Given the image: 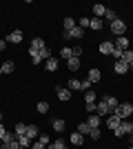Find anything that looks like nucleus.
<instances>
[{
	"label": "nucleus",
	"mask_w": 133,
	"mask_h": 149,
	"mask_svg": "<svg viewBox=\"0 0 133 149\" xmlns=\"http://www.w3.org/2000/svg\"><path fill=\"white\" fill-rule=\"evenodd\" d=\"M131 113H133V105L131 102H122V105H118L113 111H111V116H118L120 120H127Z\"/></svg>",
	"instance_id": "obj_1"
},
{
	"label": "nucleus",
	"mask_w": 133,
	"mask_h": 149,
	"mask_svg": "<svg viewBox=\"0 0 133 149\" xmlns=\"http://www.w3.org/2000/svg\"><path fill=\"white\" fill-rule=\"evenodd\" d=\"M113 134H115L118 138H120V136H127V134L131 136V134H133V123H129V120H122V123H120V127H118V129H115Z\"/></svg>",
	"instance_id": "obj_2"
},
{
	"label": "nucleus",
	"mask_w": 133,
	"mask_h": 149,
	"mask_svg": "<svg viewBox=\"0 0 133 149\" xmlns=\"http://www.w3.org/2000/svg\"><path fill=\"white\" fill-rule=\"evenodd\" d=\"M124 31H127V25H124V22H122L120 18L118 20H113V22H111V33H113V36H124Z\"/></svg>",
	"instance_id": "obj_3"
},
{
	"label": "nucleus",
	"mask_w": 133,
	"mask_h": 149,
	"mask_svg": "<svg viewBox=\"0 0 133 149\" xmlns=\"http://www.w3.org/2000/svg\"><path fill=\"white\" fill-rule=\"evenodd\" d=\"M64 38H67V40H80V38H82V27L76 25L71 31H64Z\"/></svg>",
	"instance_id": "obj_4"
},
{
	"label": "nucleus",
	"mask_w": 133,
	"mask_h": 149,
	"mask_svg": "<svg viewBox=\"0 0 133 149\" xmlns=\"http://www.w3.org/2000/svg\"><path fill=\"white\" fill-rule=\"evenodd\" d=\"M113 47H115L118 51H122V54H124V51L129 49V38H127V36H120V38L113 42Z\"/></svg>",
	"instance_id": "obj_5"
},
{
	"label": "nucleus",
	"mask_w": 133,
	"mask_h": 149,
	"mask_svg": "<svg viewBox=\"0 0 133 149\" xmlns=\"http://www.w3.org/2000/svg\"><path fill=\"white\" fill-rule=\"evenodd\" d=\"M113 69H115V74H127L129 69H131V65H127L124 60H115V65H113Z\"/></svg>",
	"instance_id": "obj_6"
},
{
	"label": "nucleus",
	"mask_w": 133,
	"mask_h": 149,
	"mask_svg": "<svg viewBox=\"0 0 133 149\" xmlns=\"http://www.w3.org/2000/svg\"><path fill=\"white\" fill-rule=\"evenodd\" d=\"M7 42H13V45H18V42H22V31H20V29L11 31V33H9V36H7Z\"/></svg>",
	"instance_id": "obj_7"
},
{
	"label": "nucleus",
	"mask_w": 133,
	"mask_h": 149,
	"mask_svg": "<svg viewBox=\"0 0 133 149\" xmlns=\"http://www.w3.org/2000/svg\"><path fill=\"white\" fill-rule=\"evenodd\" d=\"M25 136L29 138V140H33L36 136H40V129H38V125H27V131H25Z\"/></svg>",
	"instance_id": "obj_8"
},
{
	"label": "nucleus",
	"mask_w": 133,
	"mask_h": 149,
	"mask_svg": "<svg viewBox=\"0 0 133 149\" xmlns=\"http://www.w3.org/2000/svg\"><path fill=\"white\" fill-rule=\"evenodd\" d=\"M95 111H98V116H104V113H111V107L107 105V102H104V100H100V102H98V105H95Z\"/></svg>",
	"instance_id": "obj_9"
},
{
	"label": "nucleus",
	"mask_w": 133,
	"mask_h": 149,
	"mask_svg": "<svg viewBox=\"0 0 133 149\" xmlns=\"http://www.w3.org/2000/svg\"><path fill=\"white\" fill-rule=\"evenodd\" d=\"M87 125L91 127V129H100V116H98V113H91V116L87 118Z\"/></svg>",
	"instance_id": "obj_10"
},
{
	"label": "nucleus",
	"mask_w": 133,
	"mask_h": 149,
	"mask_svg": "<svg viewBox=\"0 0 133 149\" xmlns=\"http://www.w3.org/2000/svg\"><path fill=\"white\" fill-rule=\"evenodd\" d=\"M47 47V42H44L42 38H33L31 40V51H40V49H44Z\"/></svg>",
	"instance_id": "obj_11"
},
{
	"label": "nucleus",
	"mask_w": 133,
	"mask_h": 149,
	"mask_svg": "<svg viewBox=\"0 0 133 149\" xmlns=\"http://www.w3.org/2000/svg\"><path fill=\"white\" fill-rule=\"evenodd\" d=\"M100 54H113V42H107V40H102L100 42Z\"/></svg>",
	"instance_id": "obj_12"
},
{
	"label": "nucleus",
	"mask_w": 133,
	"mask_h": 149,
	"mask_svg": "<svg viewBox=\"0 0 133 149\" xmlns=\"http://www.w3.org/2000/svg\"><path fill=\"white\" fill-rule=\"evenodd\" d=\"M120 123H122V120L120 118H118V116H109V120H107V127H109V129H118V127H120Z\"/></svg>",
	"instance_id": "obj_13"
},
{
	"label": "nucleus",
	"mask_w": 133,
	"mask_h": 149,
	"mask_svg": "<svg viewBox=\"0 0 133 149\" xmlns=\"http://www.w3.org/2000/svg\"><path fill=\"white\" fill-rule=\"evenodd\" d=\"M67 67H69V71H78V69H80V58H69V60H67Z\"/></svg>",
	"instance_id": "obj_14"
},
{
	"label": "nucleus",
	"mask_w": 133,
	"mask_h": 149,
	"mask_svg": "<svg viewBox=\"0 0 133 149\" xmlns=\"http://www.w3.org/2000/svg\"><path fill=\"white\" fill-rule=\"evenodd\" d=\"M64 129H67V123H64L62 118H53V131L60 134V131H64Z\"/></svg>",
	"instance_id": "obj_15"
},
{
	"label": "nucleus",
	"mask_w": 133,
	"mask_h": 149,
	"mask_svg": "<svg viewBox=\"0 0 133 149\" xmlns=\"http://www.w3.org/2000/svg\"><path fill=\"white\" fill-rule=\"evenodd\" d=\"M56 93H58V98H60V100H69L71 98V91H69V89H64V87H56Z\"/></svg>",
	"instance_id": "obj_16"
},
{
	"label": "nucleus",
	"mask_w": 133,
	"mask_h": 149,
	"mask_svg": "<svg viewBox=\"0 0 133 149\" xmlns=\"http://www.w3.org/2000/svg\"><path fill=\"white\" fill-rule=\"evenodd\" d=\"M102 100H104V102H107V105L111 107V111H113L115 107L120 105V102H118V98H115V96H102Z\"/></svg>",
	"instance_id": "obj_17"
},
{
	"label": "nucleus",
	"mask_w": 133,
	"mask_h": 149,
	"mask_svg": "<svg viewBox=\"0 0 133 149\" xmlns=\"http://www.w3.org/2000/svg\"><path fill=\"white\" fill-rule=\"evenodd\" d=\"M69 140H71V145H76V147H78V145H82L84 136H82V134H78V131H73V134H71V138H69Z\"/></svg>",
	"instance_id": "obj_18"
},
{
	"label": "nucleus",
	"mask_w": 133,
	"mask_h": 149,
	"mask_svg": "<svg viewBox=\"0 0 133 149\" xmlns=\"http://www.w3.org/2000/svg\"><path fill=\"white\" fill-rule=\"evenodd\" d=\"M100 78H102V71H100V69H91V71H89V80H91V82H98Z\"/></svg>",
	"instance_id": "obj_19"
},
{
	"label": "nucleus",
	"mask_w": 133,
	"mask_h": 149,
	"mask_svg": "<svg viewBox=\"0 0 133 149\" xmlns=\"http://www.w3.org/2000/svg\"><path fill=\"white\" fill-rule=\"evenodd\" d=\"M95 96H98V93H93L91 89L84 91V102H87V105H95Z\"/></svg>",
	"instance_id": "obj_20"
},
{
	"label": "nucleus",
	"mask_w": 133,
	"mask_h": 149,
	"mask_svg": "<svg viewBox=\"0 0 133 149\" xmlns=\"http://www.w3.org/2000/svg\"><path fill=\"white\" fill-rule=\"evenodd\" d=\"M93 13H95V18H102V16L107 13V7L104 5H93Z\"/></svg>",
	"instance_id": "obj_21"
},
{
	"label": "nucleus",
	"mask_w": 133,
	"mask_h": 149,
	"mask_svg": "<svg viewBox=\"0 0 133 149\" xmlns=\"http://www.w3.org/2000/svg\"><path fill=\"white\" fill-rule=\"evenodd\" d=\"M16 140L20 143V147H22V149H29V147H31V140H29L27 136H16Z\"/></svg>",
	"instance_id": "obj_22"
},
{
	"label": "nucleus",
	"mask_w": 133,
	"mask_h": 149,
	"mask_svg": "<svg viewBox=\"0 0 133 149\" xmlns=\"http://www.w3.org/2000/svg\"><path fill=\"white\" fill-rule=\"evenodd\" d=\"M89 27H91V29H95V31L102 29V18H95V16H93V18H91V22H89Z\"/></svg>",
	"instance_id": "obj_23"
},
{
	"label": "nucleus",
	"mask_w": 133,
	"mask_h": 149,
	"mask_svg": "<svg viewBox=\"0 0 133 149\" xmlns=\"http://www.w3.org/2000/svg\"><path fill=\"white\" fill-rule=\"evenodd\" d=\"M62 147H64V140H62V138H58L56 143L47 145V147H44V149H62Z\"/></svg>",
	"instance_id": "obj_24"
},
{
	"label": "nucleus",
	"mask_w": 133,
	"mask_h": 149,
	"mask_svg": "<svg viewBox=\"0 0 133 149\" xmlns=\"http://www.w3.org/2000/svg\"><path fill=\"white\" fill-rule=\"evenodd\" d=\"M122 60L127 62V65H133V51H131V49H127L124 54H122Z\"/></svg>",
	"instance_id": "obj_25"
},
{
	"label": "nucleus",
	"mask_w": 133,
	"mask_h": 149,
	"mask_svg": "<svg viewBox=\"0 0 133 149\" xmlns=\"http://www.w3.org/2000/svg\"><path fill=\"white\" fill-rule=\"evenodd\" d=\"M0 67H2V74H11V71H13V62L7 60V62H2Z\"/></svg>",
	"instance_id": "obj_26"
},
{
	"label": "nucleus",
	"mask_w": 133,
	"mask_h": 149,
	"mask_svg": "<svg viewBox=\"0 0 133 149\" xmlns=\"http://www.w3.org/2000/svg\"><path fill=\"white\" fill-rule=\"evenodd\" d=\"M25 131H27V125L18 123V125H16V129H13V134H16V136H25Z\"/></svg>",
	"instance_id": "obj_27"
},
{
	"label": "nucleus",
	"mask_w": 133,
	"mask_h": 149,
	"mask_svg": "<svg viewBox=\"0 0 133 149\" xmlns=\"http://www.w3.org/2000/svg\"><path fill=\"white\" fill-rule=\"evenodd\" d=\"M76 25H78V22H76L73 18H64V31H71Z\"/></svg>",
	"instance_id": "obj_28"
},
{
	"label": "nucleus",
	"mask_w": 133,
	"mask_h": 149,
	"mask_svg": "<svg viewBox=\"0 0 133 149\" xmlns=\"http://www.w3.org/2000/svg\"><path fill=\"white\" fill-rule=\"evenodd\" d=\"M60 56L69 60V58H73V49H71V47H62V51H60Z\"/></svg>",
	"instance_id": "obj_29"
},
{
	"label": "nucleus",
	"mask_w": 133,
	"mask_h": 149,
	"mask_svg": "<svg viewBox=\"0 0 133 149\" xmlns=\"http://www.w3.org/2000/svg\"><path fill=\"white\" fill-rule=\"evenodd\" d=\"M29 56H31V62H33V65H38V62L42 60V58H40V51H31V49H29Z\"/></svg>",
	"instance_id": "obj_30"
},
{
	"label": "nucleus",
	"mask_w": 133,
	"mask_h": 149,
	"mask_svg": "<svg viewBox=\"0 0 133 149\" xmlns=\"http://www.w3.org/2000/svg\"><path fill=\"white\" fill-rule=\"evenodd\" d=\"M89 131H91V127H89L87 123H80V125H78V134H82V136H84V134H89Z\"/></svg>",
	"instance_id": "obj_31"
},
{
	"label": "nucleus",
	"mask_w": 133,
	"mask_h": 149,
	"mask_svg": "<svg viewBox=\"0 0 133 149\" xmlns=\"http://www.w3.org/2000/svg\"><path fill=\"white\" fill-rule=\"evenodd\" d=\"M56 69H58V60L49 58V60H47V71H56Z\"/></svg>",
	"instance_id": "obj_32"
},
{
	"label": "nucleus",
	"mask_w": 133,
	"mask_h": 149,
	"mask_svg": "<svg viewBox=\"0 0 133 149\" xmlns=\"http://www.w3.org/2000/svg\"><path fill=\"white\" fill-rule=\"evenodd\" d=\"M76 89H82V85H80V80H69V91H76Z\"/></svg>",
	"instance_id": "obj_33"
},
{
	"label": "nucleus",
	"mask_w": 133,
	"mask_h": 149,
	"mask_svg": "<svg viewBox=\"0 0 133 149\" xmlns=\"http://www.w3.org/2000/svg\"><path fill=\"white\" fill-rule=\"evenodd\" d=\"M104 18L109 20V22H113V20H118V16H115L113 9H107V13H104Z\"/></svg>",
	"instance_id": "obj_34"
},
{
	"label": "nucleus",
	"mask_w": 133,
	"mask_h": 149,
	"mask_svg": "<svg viewBox=\"0 0 133 149\" xmlns=\"http://www.w3.org/2000/svg\"><path fill=\"white\" fill-rule=\"evenodd\" d=\"M40 58H42V60H49V58H51V51H49V47L40 49Z\"/></svg>",
	"instance_id": "obj_35"
},
{
	"label": "nucleus",
	"mask_w": 133,
	"mask_h": 149,
	"mask_svg": "<svg viewBox=\"0 0 133 149\" xmlns=\"http://www.w3.org/2000/svg\"><path fill=\"white\" fill-rule=\"evenodd\" d=\"M49 111V105L47 102H38V113H47Z\"/></svg>",
	"instance_id": "obj_36"
},
{
	"label": "nucleus",
	"mask_w": 133,
	"mask_h": 149,
	"mask_svg": "<svg viewBox=\"0 0 133 149\" xmlns=\"http://www.w3.org/2000/svg\"><path fill=\"white\" fill-rule=\"evenodd\" d=\"M89 136L93 138V140H100V129H91V131H89Z\"/></svg>",
	"instance_id": "obj_37"
},
{
	"label": "nucleus",
	"mask_w": 133,
	"mask_h": 149,
	"mask_svg": "<svg viewBox=\"0 0 133 149\" xmlns=\"http://www.w3.org/2000/svg\"><path fill=\"white\" fill-rule=\"evenodd\" d=\"M80 85H82V91H89V89H91V85H93V82H91V80H82V82H80Z\"/></svg>",
	"instance_id": "obj_38"
},
{
	"label": "nucleus",
	"mask_w": 133,
	"mask_h": 149,
	"mask_svg": "<svg viewBox=\"0 0 133 149\" xmlns=\"http://www.w3.org/2000/svg\"><path fill=\"white\" fill-rule=\"evenodd\" d=\"M38 143H42L44 147H47V145H49V136H47V134H40V140Z\"/></svg>",
	"instance_id": "obj_39"
},
{
	"label": "nucleus",
	"mask_w": 133,
	"mask_h": 149,
	"mask_svg": "<svg viewBox=\"0 0 133 149\" xmlns=\"http://www.w3.org/2000/svg\"><path fill=\"white\" fill-rule=\"evenodd\" d=\"M89 22H91V20H89V18H82V20H80V22H78V27H82V29H84V27H89Z\"/></svg>",
	"instance_id": "obj_40"
},
{
	"label": "nucleus",
	"mask_w": 133,
	"mask_h": 149,
	"mask_svg": "<svg viewBox=\"0 0 133 149\" xmlns=\"http://www.w3.org/2000/svg\"><path fill=\"white\" fill-rule=\"evenodd\" d=\"M80 54H82V47H80V45H78V47H73V56L80 58Z\"/></svg>",
	"instance_id": "obj_41"
},
{
	"label": "nucleus",
	"mask_w": 133,
	"mask_h": 149,
	"mask_svg": "<svg viewBox=\"0 0 133 149\" xmlns=\"http://www.w3.org/2000/svg\"><path fill=\"white\" fill-rule=\"evenodd\" d=\"M5 134H7V129L2 127V123H0V143H2V138H5Z\"/></svg>",
	"instance_id": "obj_42"
},
{
	"label": "nucleus",
	"mask_w": 133,
	"mask_h": 149,
	"mask_svg": "<svg viewBox=\"0 0 133 149\" xmlns=\"http://www.w3.org/2000/svg\"><path fill=\"white\" fill-rule=\"evenodd\" d=\"M31 149H44V145H42V143H33Z\"/></svg>",
	"instance_id": "obj_43"
},
{
	"label": "nucleus",
	"mask_w": 133,
	"mask_h": 149,
	"mask_svg": "<svg viewBox=\"0 0 133 149\" xmlns=\"http://www.w3.org/2000/svg\"><path fill=\"white\" fill-rule=\"evenodd\" d=\"M0 149H11V143H0Z\"/></svg>",
	"instance_id": "obj_44"
},
{
	"label": "nucleus",
	"mask_w": 133,
	"mask_h": 149,
	"mask_svg": "<svg viewBox=\"0 0 133 149\" xmlns=\"http://www.w3.org/2000/svg\"><path fill=\"white\" fill-rule=\"evenodd\" d=\"M11 149H22V147H20V143H18V140H13V143H11Z\"/></svg>",
	"instance_id": "obj_45"
},
{
	"label": "nucleus",
	"mask_w": 133,
	"mask_h": 149,
	"mask_svg": "<svg viewBox=\"0 0 133 149\" xmlns=\"http://www.w3.org/2000/svg\"><path fill=\"white\" fill-rule=\"evenodd\" d=\"M5 47H7V40H0V51H5Z\"/></svg>",
	"instance_id": "obj_46"
},
{
	"label": "nucleus",
	"mask_w": 133,
	"mask_h": 149,
	"mask_svg": "<svg viewBox=\"0 0 133 149\" xmlns=\"http://www.w3.org/2000/svg\"><path fill=\"white\" fill-rule=\"evenodd\" d=\"M129 140H131V145H133V134H131V136H129Z\"/></svg>",
	"instance_id": "obj_47"
},
{
	"label": "nucleus",
	"mask_w": 133,
	"mask_h": 149,
	"mask_svg": "<svg viewBox=\"0 0 133 149\" xmlns=\"http://www.w3.org/2000/svg\"><path fill=\"white\" fill-rule=\"evenodd\" d=\"M0 123H2V113H0Z\"/></svg>",
	"instance_id": "obj_48"
},
{
	"label": "nucleus",
	"mask_w": 133,
	"mask_h": 149,
	"mask_svg": "<svg viewBox=\"0 0 133 149\" xmlns=\"http://www.w3.org/2000/svg\"><path fill=\"white\" fill-rule=\"evenodd\" d=\"M0 74H2V67H0Z\"/></svg>",
	"instance_id": "obj_49"
},
{
	"label": "nucleus",
	"mask_w": 133,
	"mask_h": 149,
	"mask_svg": "<svg viewBox=\"0 0 133 149\" xmlns=\"http://www.w3.org/2000/svg\"><path fill=\"white\" fill-rule=\"evenodd\" d=\"M131 69H133V65H131Z\"/></svg>",
	"instance_id": "obj_50"
},
{
	"label": "nucleus",
	"mask_w": 133,
	"mask_h": 149,
	"mask_svg": "<svg viewBox=\"0 0 133 149\" xmlns=\"http://www.w3.org/2000/svg\"><path fill=\"white\" fill-rule=\"evenodd\" d=\"M131 71H133V69H131Z\"/></svg>",
	"instance_id": "obj_51"
},
{
	"label": "nucleus",
	"mask_w": 133,
	"mask_h": 149,
	"mask_svg": "<svg viewBox=\"0 0 133 149\" xmlns=\"http://www.w3.org/2000/svg\"><path fill=\"white\" fill-rule=\"evenodd\" d=\"M62 149H64V147H62Z\"/></svg>",
	"instance_id": "obj_52"
}]
</instances>
